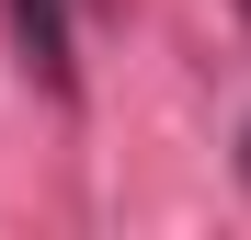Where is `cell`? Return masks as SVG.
Wrapping results in <instances>:
<instances>
[{
	"label": "cell",
	"instance_id": "cell-1",
	"mask_svg": "<svg viewBox=\"0 0 251 240\" xmlns=\"http://www.w3.org/2000/svg\"><path fill=\"white\" fill-rule=\"evenodd\" d=\"M240 183H251V114H240Z\"/></svg>",
	"mask_w": 251,
	"mask_h": 240
},
{
	"label": "cell",
	"instance_id": "cell-2",
	"mask_svg": "<svg viewBox=\"0 0 251 240\" xmlns=\"http://www.w3.org/2000/svg\"><path fill=\"white\" fill-rule=\"evenodd\" d=\"M240 12H251V0H240Z\"/></svg>",
	"mask_w": 251,
	"mask_h": 240
}]
</instances>
